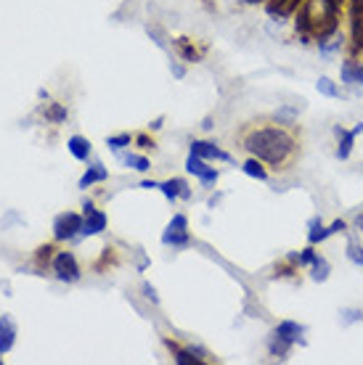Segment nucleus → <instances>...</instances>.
I'll use <instances>...</instances> for the list:
<instances>
[{"label":"nucleus","mask_w":363,"mask_h":365,"mask_svg":"<svg viewBox=\"0 0 363 365\" xmlns=\"http://www.w3.org/2000/svg\"><path fill=\"white\" fill-rule=\"evenodd\" d=\"M337 8L339 0H308L297 19V29H302L305 35H316L323 42L337 29Z\"/></svg>","instance_id":"1"},{"label":"nucleus","mask_w":363,"mask_h":365,"mask_svg":"<svg viewBox=\"0 0 363 365\" xmlns=\"http://www.w3.org/2000/svg\"><path fill=\"white\" fill-rule=\"evenodd\" d=\"M247 151L260 162H270L279 164L289 157L292 151V138L286 132L276 130V127H265V130H255L247 138Z\"/></svg>","instance_id":"2"},{"label":"nucleus","mask_w":363,"mask_h":365,"mask_svg":"<svg viewBox=\"0 0 363 365\" xmlns=\"http://www.w3.org/2000/svg\"><path fill=\"white\" fill-rule=\"evenodd\" d=\"M162 244L164 247H186L189 244V220L186 215H175L167 231L162 233Z\"/></svg>","instance_id":"3"},{"label":"nucleus","mask_w":363,"mask_h":365,"mask_svg":"<svg viewBox=\"0 0 363 365\" xmlns=\"http://www.w3.org/2000/svg\"><path fill=\"white\" fill-rule=\"evenodd\" d=\"M54 273L59 281H67V284H75V281L80 278V265H77L72 251H59V254H56Z\"/></svg>","instance_id":"4"},{"label":"nucleus","mask_w":363,"mask_h":365,"mask_svg":"<svg viewBox=\"0 0 363 365\" xmlns=\"http://www.w3.org/2000/svg\"><path fill=\"white\" fill-rule=\"evenodd\" d=\"M77 231H82V217L77 212H64L54 220V238L56 241H67L75 238Z\"/></svg>","instance_id":"5"},{"label":"nucleus","mask_w":363,"mask_h":365,"mask_svg":"<svg viewBox=\"0 0 363 365\" xmlns=\"http://www.w3.org/2000/svg\"><path fill=\"white\" fill-rule=\"evenodd\" d=\"M85 217H82V235H95L101 233L104 228H107V215L104 212H98V209H93V204L91 201H85Z\"/></svg>","instance_id":"6"},{"label":"nucleus","mask_w":363,"mask_h":365,"mask_svg":"<svg viewBox=\"0 0 363 365\" xmlns=\"http://www.w3.org/2000/svg\"><path fill=\"white\" fill-rule=\"evenodd\" d=\"M186 170L191 172V175H196L199 180H202V185H215L217 180V170L215 167H207L202 162V157H196V154H191L189 162H186Z\"/></svg>","instance_id":"7"},{"label":"nucleus","mask_w":363,"mask_h":365,"mask_svg":"<svg viewBox=\"0 0 363 365\" xmlns=\"http://www.w3.org/2000/svg\"><path fill=\"white\" fill-rule=\"evenodd\" d=\"M16 341V323L11 315H3L0 318V355L11 352Z\"/></svg>","instance_id":"8"},{"label":"nucleus","mask_w":363,"mask_h":365,"mask_svg":"<svg viewBox=\"0 0 363 365\" xmlns=\"http://www.w3.org/2000/svg\"><path fill=\"white\" fill-rule=\"evenodd\" d=\"M339 231H345V222H342V220H337L332 228H323L321 220H310L308 241H310V244H318V241H323V238H329V235L339 233Z\"/></svg>","instance_id":"9"},{"label":"nucleus","mask_w":363,"mask_h":365,"mask_svg":"<svg viewBox=\"0 0 363 365\" xmlns=\"http://www.w3.org/2000/svg\"><path fill=\"white\" fill-rule=\"evenodd\" d=\"M191 154H196V157H202V159H220V162H231V154L220 151L215 143H204V141H194V143H191Z\"/></svg>","instance_id":"10"},{"label":"nucleus","mask_w":363,"mask_h":365,"mask_svg":"<svg viewBox=\"0 0 363 365\" xmlns=\"http://www.w3.org/2000/svg\"><path fill=\"white\" fill-rule=\"evenodd\" d=\"M337 135H339V148H337V157L339 159H348L350 157V151H353V141H355V138H358V135H361L363 132V125H358V127H355V130H342V127H337Z\"/></svg>","instance_id":"11"},{"label":"nucleus","mask_w":363,"mask_h":365,"mask_svg":"<svg viewBox=\"0 0 363 365\" xmlns=\"http://www.w3.org/2000/svg\"><path fill=\"white\" fill-rule=\"evenodd\" d=\"M305 334V328L302 326H297V323H292V320H286V323H281V326L276 328V339H281L286 341V344H295V341H300V336Z\"/></svg>","instance_id":"12"},{"label":"nucleus","mask_w":363,"mask_h":365,"mask_svg":"<svg viewBox=\"0 0 363 365\" xmlns=\"http://www.w3.org/2000/svg\"><path fill=\"white\" fill-rule=\"evenodd\" d=\"M67 148H69V154H72L75 159H80V162H85V159L91 157V141L82 138V135H72Z\"/></svg>","instance_id":"13"},{"label":"nucleus","mask_w":363,"mask_h":365,"mask_svg":"<svg viewBox=\"0 0 363 365\" xmlns=\"http://www.w3.org/2000/svg\"><path fill=\"white\" fill-rule=\"evenodd\" d=\"M160 188H162V194L167 196L170 201H175L178 196H189V185L180 180V178H173V180L160 182Z\"/></svg>","instance_id":"14"},{"label":"nucleus","mask_w":363,"mask_h":365,"mask_svg":"<svg viewBox=\"0 0 363 365\" xmlns=\"http://www.w3.org/2000/svg\"><path fill=\"white\" fill-rule=\"evenodd\" d=\"M109 178V172L104 164H93V167H88L85 170V175L80 178V188H91L93 182H101V180H107Z\"/></svg>","instance_id":"15"},{"label":"nucleus","mask_w":363,"mask_h":365,"mask_svg":"<svg viewBox=\"0 0 363 365\" xmlns=\"http://www.w3.org/2000/svg\"><path fill=\"white\" fill-rule=\"evenodd\" d=\"M297 6H300V0H273V3L268 6V13L270 16H279V19H281V16L295 11Z\"/></svg>","instance_id":"16"},{"label":"nucleus","mask_w":363,"mask_h":365,"mask_svg":"<svg viewBox=\"0 0 363 365\" xmlns=\"http://www.w3.org/2000/svg\"><path fill=\"white\" fill-rule=\"evenodd\" d=\"M342 79H345L348 85H363V66L345 64L342 66Z\"/></svg>","instance_id":"17"},{"label":"nucleus","mask_w":363,"mask_h":365,"mask_svg":"<svg viewBox=\"0 0 363 365\" xmlns=\"http://www.w3.org/2000/svg\"><path fill=\"white\" fill-rule=\"evenodd\" d=\"M167 344H170V350H173L175 363H178V365H196V363H202V360H199V357H196L194 352H189V350H178L173 341H167Z\"/></svg>","instance_id":"18"},{"label":"nucleus","mask_w":363,"mask_h":365,"mask_svg":"<svg viewBox=\"0 0 363 365\" xmlns=\"http://www.w3.org/2000/svg\"><path fill=\"white\" fill-rule=\"evenodd\" d=\"M67 114L69 111L61 104H51L48 109H45V119H51V122H56V125H59V122H67Z\"/></svg>","instance_id":"19"},{"label":"nucleus","mask_w":363,"mask_h":365,"mask_svg":"<svg viewBox=\"0 0 363 365\" xmlns=\"http://www.w3.org/2000/svg\"><path fill=\"white\" fill-rule=\"evenodd\" d=\"M242 170L247 172L249 178H257V180H265V178H268V172L260 167V159H249V162L244 164Z\"/></svg>","instance_id":"20"},{"label":"nucleus","mask_w":363,"mask_h":365,"mask_svg":"<svg viewBox=\"0 0 363 365\" xmlns=\"http://www.w3.org/2000/svg\"><path fill=\"white\" fill-rule=\"evenodd\" d=\"M122 162H125L128 167L138 170V172H146L148 170V159L146 157H135V154H128V157H122Z\"/></svg>","instance_id":"21"},{"label":"nucleus","mask_w":363,"mask_h":365,"mask_svg":"<svg viewBox=\"0 0 363 365\" xmlns=\"http://www.w3.org/2000/svg\"><path fill=\"white\" fill-rule=\"evenodd\" d=\"M318 93H321V95H326V98H339V91H337V85L329 77L318 79Z\"/></svg>","instance_id":"22"},{"label":"nucleus","mask_w":363,"mask_h":365,"mask_svg":"<svg viewBox=\"0 0 363 365\" xmlns=\"http://www.w3.org/2000/svg\"><path fill=\"white\" fill-rule=\"evenodd\" d=\"M313 270H316V273H313L316 281H326V275H329V262L321 260V257H316V260H313Z\"/></svg>","instance_id":"23"},{"label":"nucleus","mask_w":363,"mask_h":365,"mask_svg":"<svg viewBox=\"0 0 363 365\" xmlns=\"http://www.w3.org/2000/svg\"><path fill=\"white\" fill-rule=\"evenodd\" d=\"M107 143L111 151H120V148H125V146H130V135H111Z\"/></svg>","instance_id":"24"},{"label":"nucleus","mask_w":363,"mask_h":365,"mask_svg":"<svg viewBox=\"0 0 363 365\" xmlns=\"http://www.w3.org/2000/svg\"><path fill=\"white\" fill-rule=\"evenodd\" d=\"M353 19H355V40H358V45L363 48V11L355 13Z\"/></svg>","instance_id":"25"},{"label":"nucleus","mask_w":363,"mask_h":365,"mask_svg":"<svg viewBox=\"0 0 363 365\" xmlns=\"http://www.w3.org/2000/svg\"><path fill=\"white\" fill-rule=\"evenodd\" d=\"M178 48L183 51V56H186L189 61H194V59H196V51L191 48V45H189V42H186V40H178Z\"/></svg>","instance_id":"26"},{"label":"nucleus","mask_w":363,"mask_h":365,"mask_svg":"<svg viewBox=\"0 0 363 365\" xmlns=\"http://www.w3.org/2000/svg\"><path fill=\"white\" fill-rule=\"evenodd\" d=\"M348 257H350L353 262H355V265H363V249H358V247H353V244H350Z\"/></svg>","instance_id":"27"},{"label":"nucleus","mask_w":363,"mask_h":365,"mask_svg":"<svg viewBox=\"0 0 363 365\" xmlns=\"http://www.w3.org/2000/svg\"><path fill=\"white\" fill-rule=\"evenodd\" d=\"M51 251H54V247H40V249H38V262H48V260H51Z\"/></svg>","instance_id":"28"},{"label":"nucleus","mask_w":363,"mask_h":365,"mask_svg":"<svg viewBox=\"0 0 363 365\" xmlns=\"http://www.w3.org/2000/svg\"><path fill=\"white\" fill-rule=\"evenodd\" d=\"M138 143L144 146V148H154V141H148L146 135H138Z\"/></svg>","instance_id":"29"},{"label":"nucleus","mask_w":363,"mask_h":365,"mask_svg":"<svg viewBox=\"0 0 363 365\" xmlns=\"http://www.w3.org/2000/svg\"><path fill=\"white\" fill-rule=\"evenodd\" d=\"M141 188H160V182H154V180H144V182H141Z\"/></svg>","instance_id":"30"},{"label":"nucleus","mask_w":363,"mask_h":365,"mask_svg":"<svg viewBox=\"0 0 363 365\" xmlns=\"http://www.w3.org/2000/svg\"><path fill=\"white\" fill-rule=\"evenodd\" d=\"M244 3H249V6H255V3H265V0H244Z\"/></svg>","instance_id":"31"},{"label":"nucleus","mask_w":363,"mask_h":365,"mask_svg":"<svg viewBox=\"0 0 363 365\" xmlns=\"http://www.w3.org/2000/svg\"><path fill=\"white\" fill-rule=\"evenodd\" d=\"M358 225H361V228H363V217H358Z\"/></svg>","instance_id":"32"}]
</instances>
